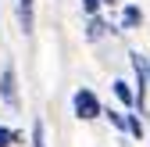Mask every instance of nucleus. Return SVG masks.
Masks as SVG:
<instances>
[{"mask_svg": "<svg viewBox=\"0 0 150 147\" xmlns=\"http://www.w3.org/2000/svg\"><path fill=\"white\" fill-rule=\"evenodd\" d=\"M129 61H132V72H136V115L143 118V111H146V90H150V58L146 54H139V50H132L129 54Z\"/></svg>", "mask_w": 150, "mask_h": 147, "instance_id": "nucleus-1", "label": "nucleus"}, {"mask_svg": "<svg viewBox=\"0 0 150 147\" xmlns=\"http://www.w3.org/2000/svg\"><path fill=\"white\" fill-rule=\"evenodd\" d=\"M71 111H75L79 122H93V118L104 115V104H100V97L93 93L89 86H82V90H75V97H71Z\"/></svg>", "mask_w": 150, "mask_h": 147, "instance_id": "nucleus-2", "label": "nucleus"}, {"mask_svg": "<svg viewBox=\"0 0 150 147\" xmlns=\"http://www.w3.org/2000/svg\"><path fill=\"white\" fill-rule=\"evenodd\" d=\"M0 101H4L7 108H22V97H18V72H14V65H7L4 72H0Z\"/></svg>", "mask_w": 150, "mask_h": 147, "instance_id": "nucleus-3", "label": "nucleus"}, {"mask_svg": "<svg viewBox=\"0 0 150 147\" xmlns=\"http://www.w3.org/2000/svg\"><path fill=\"white\" fill-rule=\"evenodd\" d=\"M18 25L25 36L36 29V0H18Z\"/></svg>", "mask_w": 150, "mask_h": 147, "instance_id": "nucleus-4", "label": "nucleus"}, {"mask_svg": "<svg viewBox=\"0 0 150 147\" xmlns=\"http://www.w3.org/2000/svg\"><path fill=\"white\" fill-rule=\"evenodd\" d=\"M107 32H115V29H111L100 14H97V18H86V40H89V43H100Z\"/></svg>", "mask_w": 150, "mask_h": 147, "instance_id": "nucleus-5", "label": "nucleus"}, {"mask_svg": "<svg viewBox=\"0 0 150 147\" xmlns=\"http://www.w3.org/2000/svg\"><path fill=\"white\" fill-rule=\"evenodd\" d=\"M111 90H115V97H118L125 108H136V90H132V83H125V79H115V83H111Z\"/></svg>", "mask_w": 150, "mask_h": 147, "instance_id": "nucleus-6", "label": "nucleus"}, {"mask_svg": "<svg viewBox=\"0 0 150 147\" xmlns=\"http://www.w3.org/2000/svg\"><path fill=\"white\" fill-rule=\"evenodd\" d=\"M143 25V7L139 4H125L122 11V29H139Z\"/></svg>", "mask_w": 150, "mask_h": 147, "instance_id": "nucleus-7", "label": "nucleus"}, {"mask_svg": "<svg viewBox=\"0 0 150 147\" xmlns=\"http://www.w3.org/2000/svg\"><path fill=\"white\" fill-rule=\"evenodd\" d=\"M125 133L132 136V140H143V136H146L143 118H139V115H132V111H125Z\"/></svg>", "mask_w": 150, "mask_h": 147, "instance_id": "nucleus-8", "label": "nucleus"}, {"mask_svg": "<svg viewBox=\"0 0 150 147\" xmlns=\"http://www.w3.org/2000/svg\"><path fill=\"white\" fill-rule=\"evenodd\" d=\"M18 143H25V133H18V129H7V126H0V147H18Z\"/></svg>", "mask_w": 150, "mask_h": 147, "instance_id": "nucleus-9", "label": "nucleus"}, {"mask_svg": "<svg viewBox=\"0 0 150 147\" xmlns=\"http://www.w3.org/2000/svg\"><path fill=\"white\" fill-rule=\"evenodd\" d=\"M29 143H32V147H47V126H43V118H36V122H32Z\"/></svg>", "mask_w": 150, "mask_h": 147, "instance_id": "nucleus-10", "label": "nucleus"}, {"mask_svg": "<svg viewBox=\"0 0 150 147\" xmlns=\"http://www.w3.org/2000/svg\"><path fill=\"white\" fill-rule=\"evenodd\" d=\"M104 118L115 126L118 133H125V111H118V108H104Z\"/></svg>", "mask_w": 150, "mask_h": 147, "instance_id": "nucleus-11", "label": "nucleus"}, {"mask_svg": "<svg viewBox=\"0 0 150 147\" xmlns=\"http://www.w3.org/2000/svg\"><path fill=\"white\" fill-rule=\"evenodd\" d=\"M100 7H104V0H82V14H86V18H97Z\"/></svg>", "mask_w": 150, "mask_h": 147, "instance_id": "nucleus-12", "label": "nucleus"}]
</instances>
